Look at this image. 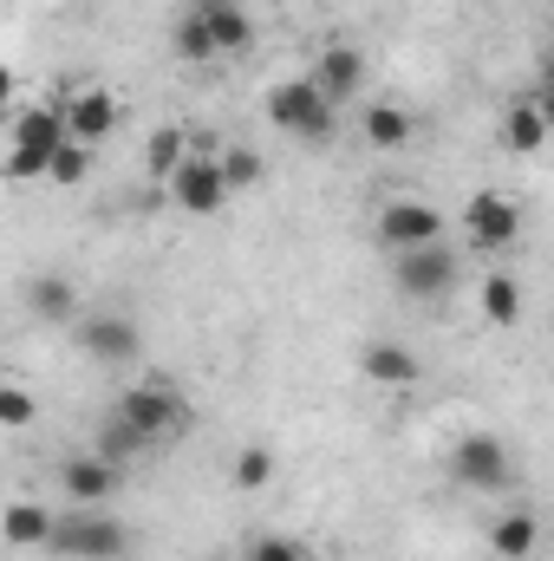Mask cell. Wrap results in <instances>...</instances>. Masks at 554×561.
Masks as SVG:
<instances>
[{
  "mask_svg": "<svg viewBox=\"0 0 554 561\" xmlns=\"http://www.w3.org/2000/svg\"><path fill=\"white\" fill-rule=\"evenodd\" d=\"M20 300H26V313H33V320H46V327H72V320H79V287L59 275V268L26 275Z\"/></svg>",
  "mask_w": 554,
  "mask_h": 561,
  "instance_id": "2e32d148",
  "label": "cell"
},
{
  "mask_svg": "<svg viewBox=\"0 0 554 561\" xmlns=\"http://www.w3.org/2000/svg\"><path fill=\"white\" fill-rule=\"evenodd\" d=\"M450 477L470 496H503V490H516V457L496 431H463L450 444Z\"/></svg>",
  "mask_w": 554,
  "mask_h": 561,
  "instance_id": "3957f363",
  "label": "cell"
},
{
  "mask_svg": "<svg viewBox=\"0 0 554 561\" xmlns=\"http://www.w3.org/2000/svg\"><path fill=\"white\" fill-rule=\"evenodd\" d=\"M170 46H176V59H189V66H216V39H209V26H203L196 7L170 26Z\"/></svg>",
  "mask_w": 554,
  "mask_h": 561,
  "instance_id": "d4e9b609",
  "label": "cell"
},
{
  "mask_svg": "<svg viewBox=\"0 0 554 561\" xmlns=\"http://www.w3.org/2000/svg\"><path fill=\"white\" fill-rule=\"evenodd\" d=\"M13 85H20L13 66H0V118H13Z\"/></svg>",
  "mask_w": 554,
  "mask_h": 561,
  "instance_id": "f546056e",
  "label": "cell"
},
{
  "mask_svg": "<svg viewBox=\"0 0 554 561\" xmlns=\"http://www.w3.org/2000/svg\"><path fill=\"white\" fill-rule=\"evenodd\" d=\"M476 307H483V320H489V327H503V333H509V327L522 320V280L509 275V268H489V275L476 280Z\"/></svg>",
  "mask_w": 554,
  "mask_h": 561,
  "instance_id": "44dd1931",
  "label": "cell"
},
{
  "mask_svg": "<svg viewBox=\"0 0 554 561\" xmlns=\"http://www.w3.org/2000/svg\"><path fill=\"white\" fill-rule=\"evenodd\" d=\"M33 424H39V392H33L26 379H0V431L20 437V431H33Z\"/></svg>",
  "mask_w": 554,
  "mask_h": 561,
  "instance_id": "cb8c5ba5",
  "label": "cell"
},
{
  "mask_svg": "<svg viewBox=\"0 0 554 561\" xmlns=\"http://www.w3.org/2000/svg\"><path fill=\"white\" fill-rule=\"evenodd\" d=\"M92 450H99V457H112V463H138V457L150 450V444H143L138 431H131V424H125L118 412H112V419L99 424V437H92Z\"/></svg>",
  "mask_w": 554,
  "mask_h": 561,
  "instance_id": "4316f807",
  "label": "cell"
},
{
  "mask_svg": "<svg viewBox=\"0 0 554 561\" xmlns=\"http://www.w3.org/2000/svg\"><path fill=\"white\" fill-rule=\"evenodd\" d=\"M300 79H307V85H313V92H320L326 105H339V112H346V105H353V99L366 92V53L339 39V46H326V53H320V59H313V66H307Z\"/></svg>",
  "mask_w": 554,
  "mask_h": 561,
  "instance_id": "8fae6325",
  "label": "cell"
},
{
  "mask_svg": "<svg viewBox=\"0 0 554 561\" xmlns=\"http://www.w3.org/2000/svg\"><path fill=\"white\" fill-rule=\"evenodd\" d=\"M496 138H503V150H509V157H535V150L549 144V99H542V92L509 99V105H503Z\"/></svg>",
  "mask_w": 554,
  "mask_h": 561,
  "instance_id": "5bb4252c",
  "label": "cell"
},
{
  "mask_svg": "<svg viewBox=\"0 0 554 561\" xmlns=\"http://www.w3.org/2000/svg\"><path fill=\"white\" fill-rule=\"evenodd\" d=\"M379 249L385 255H399V249H424V242H443V229H450V216L437 209V203H424V196H392L385 209H379Z\"/></svg>",
  "mask_w": 554,
  "mask_h": 561,
  "instance_id": "ba28073f",
  "label": "cell"
},
{
  "mask_svg": "<svg viewBox=\"0 0 554 561\" xmlns=\"http://www.w3.org/2000/svg\"><path fill=\"white\" fill-rule=\"evenodd\" d=\"M359 379L379 386V392H412L417 379H424V359L405 340H366L359 346Z\"/></svg>",
  "mask_w": 554,
  "mask_h": 561,
  "instance_id": "4fadbf2b",
  "label": "cell"
},
{
  "mask_svg": "<svg viewBox=\"0 0 554 561\" xmlns=\"http://www.w3.org/2000/svg\"><path fill=\"white\" fill-rule=\"evenodd\" d=\"M0 542H7V549H46V542H53V510L33 503V496L0 503Z\"/></svg>",
  "mask_w": 554,
  "mask_h": 561,
  "instance_id": "ac0fdd59",
  "label": "cell"
},
{
  "mask_svg": "<svg viewBox=\"0 0 554 561\" xmlns=\"http://www.w3.org/2000/svg\"><path fill=\"white\" fill-rule=\"evenodd\" d=\"M489 549H496V561H529L542 549V516L535 510H503L496 529H489Z\"/></svg>",
  "mask_w": 554,
  "mask_h": 561,
  "instance_id": "d6986e66",
  "label": "cell"
},
{
  "mask_svg": "<svg viewBox=\"0 0 554 561\" xmlns=\"http://www.w3.org/2000/svg\"><path fill=\"white\" fill-rule=\"evenodd\" d=\"M85 176H92V150H85V144L66 138L53 157H46V183H59V190H79Z\"/></svg>",
  "mask_w": 554,
  "mask_h": 561,
  "instance_id": "83f0119b",
  "label": "cell"
},
{
  "mask_svg": "<svg viewBox=\"0 0 554 561\" xmlns=\"http://www.w3.org/2000/svg\"><path fill=\"white\" fill-rule=\"evenodd\" d=\"M216 170H222V183H229V196H235V190H255V183L268 176V157H262L255 144H229V150H216Z\"/></svg>",
  "mask_w": 554,
  "mask_h": 561,
  "instance_id": "7402d4cb",
  "label": "cell"
},
{
  "mask_svg": "<svg viewBox=\"0 0 554 561\" xmlns=\"http://www.w3.org/2000/svg\"><path fill=\"white\" fill-rule=\"evenodd\" d=\"M7 138H13L7 150H20V157H33L46 170V157L66 144V118H59V105H26V112H13Z\"/></svg>",
  "mask_w": 554,
  "mask_h": 561,
  "instance_id": "9a60e30c",
  "label": "cell"
},
{
  "mask_svg": "<svg viewBox=\"0 0 554 561\" xmlns=\"http://www.w3.org/2000/svg\"><path fill=\"white\" fill-rule=\"evenodd\" d=\"M131 549V529L112 516V510H72V516H53V542L46 556L59 561H125Z\"/></svg>",
  "mask_w": 554,
  "mask_h": 561,
  "instance_id": "6da1fadb",
  "label": "cell"
},
{
  "mask_svg": "<svg viewBox=\"0 0 554 561\" xmlns=\"http://www.w3.org/2000/svg\"><path fill=\"white\" fill-rule=\"evenodd\" d=\"M412 112H405V105H399V99H379V105H366V112H359V138L372 144V150H405V144H412Z\"/></svg>",
  "mask_w": 554,
  "mask_h": 561,
  "instance_id": "ffe728a7",
  "label": "cell"
},
{
  "mask_svg": "<svg viewBox=\"0 0 554 561\" xmlns=\"http://www.w3.org/2000/svg\"><path fill=\"white\" fill-rule=\"evenodd\" d=\"M242 561H307V549H300L293 536H255Z\"/></svg>",
  "mask_w": 554,
  "mask_h": 561,
  "instance_id": "f1b7e54d",
  "label": "cell"
},
{
  "mask_svg": "<svg viewBox=\"0 0 554 561\" xmlns=\"http://www.w3.org/2000/svg\"><path fill=\"white\" fill-rule=\"evenodd\" d=\"M189 7L203 13V26L216 39V59H235V53L255 46V20L242 13V0H189Z\"/></svg>",
  "mask_w": 554,
  "mask_h": 561,
  "instance_id": "e0dca14e",
  "label": "cell"
},
{
  "mask_svg": "<svg viewBox=\"0 0 554 561\" xmlns=\"http://www.w3.org/2000/svg\"><path fill=\"white\" fill-rule=\"evenodd\" d=\"M392 287H399L405 300L437 307V300H450V294L463 287V255L450 249V236H443V242H424V249H399V255H392Z\"/></svg>",
  "mask_w": 554,
  "mask_h": 561,
  "instance_id": "7a4b0ae2",
  "label": "cell"
},
{
  "mask_svg": "<svg viewBox=\"0 0 554 561\" xmlns=\"http://www.w3.org/2000/svg\"><path fill=\"white\" fill-rule=\"evenodd\" d=\"M229 483H235V490H268V483H275V450H268V444H242L235 463H229Z\"/></svg>",
  "mask_w": 554,
  "mask_h": 561,
  "instance_id": "484cf974",
  "label": "cell"
},
{
  "mask_svg": "<svg viewBox=\"0 0 554 561\" xmlns=\"http://www.w3.org/2000/svg\"><path fill=\"white\" fill-rule=\"evenodd\" d=\"M463 236H470V249H483V255L516 249V236H522V203H516L509 190H476V196L463 203Z\"/></svg>",
  "mask_w": 554,
  "mask_h": 561,
  "instance_id": "52a82bcc",
  "label": "cell"
},
{
  "mask_svg": "<svg viewBox=\"0 0 554 561\" xmlns=\"http://www.w3.org/2000/svg\"><path fill=\"white\" fill-rule=\"evenodd\" d=\"M268 125H280L300 144H333L339 138V105H326L307 79H280V85H268Z\"/></svg>",
  "mask_w": 554,
  "mask_h": 561,
  "instance_id": "277c9868",
  "label": "cell"
},
{
  "mask_svg": "<svg viewBox=\"0 0 554 561\" xmlns=\"http://www.w3.org/2000/svg\"><path fill=\"white\" fill-rule=\"evenodd\" d=\"M72 346L99 366H131L143 353V327L131 313H79L72 320Z\"/></svg>",
  "mask_w": 554,
  "mask_h": 561,
  "instance_id": "9c48e42d",
  "label": "cell"
},
{
  "mask_svg": "<svg viewBox=\"0 0 554 561\" xmlns=\"http://www.w3.org/2000/svg\"><path fill=\"white\" fill-rule=\"evenodd\" d=\"M59 118H66V138H72V144L99 150V144L118 131V99H112L105 85H72V92H66V105H59Z\"/></svg>",
  "mask_w": 554,
  "mask_h": 561,
  "instance_id": "7c38bea8",
  "label": "cell"
},
{
  "mask_svg": "<svg viewBox=\"0 0 554 561\" xmlns=\"http://www.w3.org/2000/svg\"><path fill=\"white\" fill-rule=\"evenodd\" d=\"M163 196H170L183 216H216V209L229 203V183H222V170H216V150H196V144H189V157L163 176Z\"/></svg>",
  "mask_w": 554,
  "mask_h": 561,
  "instance_id": "8992f818",
  "label": "cell"
},
{
  "mask_svg": "<svg viewBox=\"0 0 554 561\" xmlns=\"http://www.w3.org/2000/svg\"><path fill=\"white\" fill-rule=\"evenodd\" d=\"M268 7H287V0H268Z\"/></svg>",
  "mask_w": 554,
  "mask_h": 561,
  "instance_id": "4dcf8cb0",
  "label": "cell"
},
{
  "mask_svg": "<svg viewBox=\"0 0 554 561\" xmlns=\"http://www.w3.org/2000/svg\"><path fill=\"white\" fill-rule=\"evenodd\" d=\"M183 157H189V131H183V125H157L150 144H143V176H157V183H163Z\"/></svg>",
  "mask_w": 554,
  "mask_h": 561,
  "instance_id": "603a6c76",
  "label": "cell"
},
{
  "mask_svg": "<svg viewBox=\"0 0 554 561\" xmlns=\"http://www.w3.org/2000/svg\"><path fill=\"white\" fill-rule=\"evenodd\" d=\"M59 490H66L72 510H105V503L125 490V463H112V457H99V450H72V457L59 463Z\"/></svg>",
  "mask_w": 554,
  "mask_h": 561,
  "instance_id": "30bf717a",
  "label": "cell"
},
{
  "mask_svg": "<svg viewBox=\"0 0 554 561\" xmlns=\"http://www.w3.org/2000/svg\"><path fill=\"white\" fill-rule=\"evenodd\" d=\"M112 412L131 424V431H138L150 450H157V444H170V437H176V431L189 424V405H183V399H176V392H170L163 379H150V386H131V392H125V399H118Z\"/></svg>",
  "mask_w": 554,
  "mask_h": 561,
  "instance_id": "5b68a950",
  "label": "cell"
}]
</instances>
